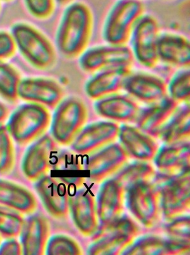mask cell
I'll return each instance as SVG.
<instances>
[{
	"mask_svg": "<svg viewBox=\"0 0 190 255\" xmlns=\"http://www.w3.org/2000/svg\"><path fill=\"white\" fill-rule=\"evenodd\" d=\"M2 242V236L1 234H0V245H1V243Z\"/></svg>",
	"mask_w": 190,
	"mask_h": 255,
	"instance_id": "44",
	"label": "cell"
},
{
	"mask_svg": "<svg viewBox=\"0 0 190 255\" xmlns=\"http://www.w3.org/2000/svg\"><path fill=\"white\" fill-rule=\"evenodd\" d=\"M35 182V190L49 215L56 220L66 219L69 214L68 186L60 178L48 175Z\"/></svg>",
	"mask_w": 190,
	"mask_h": 255,
	"instance_id": "13",
	"label": "cell"
},
{
	"mask_svg": "<svg viewBox=\"0 0 190 255\" xmlns=\"http://www.w3.org/2000/svg\"><path fill=\"white\" fill-rule=\"evenodd\" d=\"M51 234L48 219L42 213H34L24 220L20 234L23 255H45Z\"/></svg>",
	"mask_w": 190,
	"mask_h": 255,
	"instance_id": "22",
	"label": "cell"
},
{
	"mask_svg": "<svg viewBox=\"0 0 190 255\" xmlns=\"http://www.w3.org/2000/svg\"><path fill=\"white\" fill-rule=\"evenodd\" d=\"M122 255H167V241L157 236H142L133 241Z\"/></svg>",
	"mask_w": 190,
	"mask_h": 255,
	"instance_id": "30",
	"label": "cell"
},
{
	"mask_svg": "<svg viewBox=\"0 0 190 255\" xmlns=\"http://www.w3.org/2000/svg\"><path fill=\"white\" fill-rule=\"evenodd\" d=\"M82 248L75 239L63 234H56L49 238L45 255H80Z\"/></svg>",
	"mask_w": 190,
	"mask_h": 255,
	"instance_id": "33",
	"label": "cell"
},
{
	"mask_svg": "<svg viewBox=\"0 0 190 255\" xmlns=\"http://www.w3.org/2000/svg\"><path fill=\"white\" fill-rule=\"evenodd\" d=\"M120 126L111 121H99L85 125L71 144L72 151L80 155L90 154L114 142Z\"/></svg>",
	"mask_w": 190,
	"mask_h": 255,
	"instance_id": "12",
	"label": "cell"
},
{
	"mask_svg": "<svg viewBox=\"0 0 190 255\" xmlns=\"http://www.w3.org/2000/svg\"><path fill=\"white\" fill-rule=\"evenodd\" d=\"M154 159L156 167L161 174L173 176L182 174L190 169V145L189 143L166 145L158 149Z\"/></svg>",
	"mask_w": 190,
	"mask_h": 255,
	"instance_id": "26",
	"label": "cell"
},
{
	"mask_svg": "<svg viewBox=\"0 0 190 255\" xmlns=\"http://www.w3.org/2000/svg\"><path fill=\"white\" fill-rule=\"evenodd\" d=\"M180 104L167 97L157 103L141 109L137 118V127L152 136H160L165 128L175 115Z\"/></svg>",
	"mask_w": 190,
	"mask_h": 255,
	"instance_id": "20",
	"label": "cell"
},
{
	"mask_svg": "<svg viewBox=\"0 0 190 255\" xmlns=\"http://www.w3.org/2000/svg\"><path fill=\"white\" fill-rule=\"evenodd\" d=\"M94 19L89 6L81 2L67 4L59 22L55 36L58 53L65 59L78 58L88 48Z\"/></svg>",
	"mask_w": 190,
	"mask_h": 255,
	"instance_id": "1",
	"label": "cell"
},
{
	"mask_svg": "<svg viewBox=\"0 0 190 255\" xmlns=\"http://www.w3.org/2000/svg\"><path fill=\"white\" fill-rule=\"evenodd\" d=\"M168 255H180L190 254V242L167 239Z\"/></svg>",
	"mask_w": 190,
	"mask_h": 255,
	"instance_id": "40",
	"label": "cell"
},
{
	"mask_svg": "<svg viewBox=\"0 0 190 255\" xmlns=\"http://www.w3.org/2000/svg\"><path fill=\"white\" fill-rule=\"evenodd\" d=\"M23 255L21 243L16 238H8L0 245V255Z\"/></svg>",
	"mask_w": 190,
	"mask_h": 255,
	"instance_id": "39",
	"label": "cell"
},
{
	"mask_svg": "<svg viewBox=\"0 0 190 255\" xmlns=\"http://www.w3.org/2000/svg\"><path fill=\"white\" fill-rule=\"evenodd\" d=\"M0 1H6V2H7V1H12V0H0Z\"/></svg>",
	"mask_w": 190,
	"mask_h": 255,
	"instance_id": "45",
	"label": "cell"
},
{
	"mask_svg": "<svg viewBox=\"0 0 190 255\" xmlns=\"http://www.w3.org/2000/svg\"><path fill=\"white\" fill-rule=\"evenodd\" d=\"M9 114H10V111H9L8 107L4 102L0 100V125H3L6 122Z\"/></svg>",
	"mask_w": 190,
	"mask_h": 255,
	"instance_id": "42",
	"label": "cell"
},
{
	"mask_svg": "<svg viewBox=\"0 0 190 255\" xmlns=\"http://www.w3.org/2000/svg\"><path fill=\"white\" fill-rule=\"evenodd\" d=\"M190 135V103L181 104L160 137L166 145H172L180 144L189 139Z\"/></svg>",
	"mask_w": 190,
	"mask_h": 255,
	"instance_id": "27",
	"label": "cell"
},
{
	"mask_svg": "<svg viewBox=\"0 0 190 255\" xmlns=\"http://www.w3.org/2000/svg\"><path fill=\"white\" fill-rule=\"evenodd\" d=\"M78 58L81 70L92 74L109 68L132 67L134 60L130 47L108 43L87 48Z\"/></svg>",
	"mask_w": 190,
	"mask_h": 255,
	"instance_id": "10",
	"label": "cell"
},
{
	"mask_svg": "<svg viewBox=\"0 0 190 255\" xmlns=\"http://www.w3.org/2000/svg\"><path fill=\"white\" fill-rule=\"evenodd\" d=\"M65 96L62 84L51 77H22L18 89V99L49 109L55 108Z\"/></svg>",
	"mask_w": 190,
	"mask_h": 255,
	"instance_id": "11",
	"label": "cell"
},
{
	"mask_svg": "<svg viewBox=\"0 0 190 255\" xmlns=\"http://www.w3.org/2000/svg\"><path fill=\"white\" fill-rule=\"evenodd\" d=\"M190 227L189 216L176 218L167 227L169 239L190 242Z\"/></svg>",
	"mask_w": 190,
	"mask_h": 255,
	"instance_id": "37",
	"label": "cell"
},
{
	"mask_svg": "<svg viewBox=\"0 0 190 255\" xmlns=\"http://www.w3.org/2000/svg\"><path fill=\"white\" fill-rule=\"evenodd\" d=\"M89 111L83 100L76 96H65L51 115L50 131L57 144L71 145L87 124Z\"/></svg>",
	"mask_w": 190,
	"mask_h": 255,
	"instance_id": "4",
	"label": "cell"
},
{
	"mask_svg": "<svg viewBox=\"0 0 190 255\" xmlns=\"http://www.w3.org/2000/svg\"><path fill=\"white\" fill-rule=\"evenodd\" d=\"M167 95L179 104L190 103V68H180L167 83Z\"/></svg>",
	"mask_w": 190,
	"mask_h": 255,
	"instance_id": "31",
	"label": "cell"
},
{
	"mask_svg": "<svg viewBox=\"0 0 190 255\" xmlns=\"http://www.w3.org/2000/svg\"><path fill=\"white\" fill-rule=\"evenodd\" d=\"M57 149V143L49 134L41 136L28 147L22 158L21 168L27 179L37 181L47 175L51 169V160Z\"/></svg>",
	"mask_w": 190,
	"mask_h": 255,
	"instance_id": "14",
	"label": "cell"
},
{
	"mask_svg": "<svg viewBox=\"0 0 190 255\" xmlns=\"http://www.w3.org/2000/svg\"><path fill=\"white\" fill-rule=\"evenodd\" d=\"M125 191L127 206L133 217L146 228L155 226L162 211L160 193L155 184L152 182L135 184Z\"/></svg>",
	"mask_w": 190,
	"mask_h": 255,
	"instance_id": "9",
	"label": "cell"
},
{
	"mask_svg": "<svg viewBox=\"0 0 190 255\" xmlns=\"http://www.w3.org/2000/svg\"><path fill=\"white\" fill-rule=\"evenodd\" d=\"M125 189L115 178L105 180L99 189L96 202L101 227L121 217L124 211Z\"/></svg>",
	"mask_w": 190,
	"mask_h": 255,
	"instance_id": "21",
	"label": "cell"
},
{
	"mask_svg": "<svg viewBox=\"0 0 190 255\" xmlns=\"http://www.w3.org/2000/svg\"><path fill=\"white\" fill-rule=\"evenodd\" d=\"M5 127L12 139L20 146L35 142L50 128L51 113L40 105L24 102L9 114Z\"/></svg>",
	"mask_w": 190,
	"mask_h": 255,
	"instance_id": "3",
	"label": "cell"
},
{
	"mask_svg": "<svg viewBox=\"0 0 190 255\" xmlns=\"http://www.w3.org/2000/svg\"><path fill=\"white\" fill-rule=\"evenodd\" d=\"M160 33L157 19L149 14L140 18L131 33L130 48L133 58L144 67L153 68L159 62L158 44Z\"/></svg>",
	"mask_w": 190,
	"mask_h": 255,
	"instance_id": "8",
	"label": "cell"
},
{
	"mask_svg": "<svg viewBox=\"0 0 190 255\" xmlns=\"http://www.w3.org/2000/svg\"><path fill=\"white\" fill-rule=\"evenodd\" d=\"M0 206L24 215L35 213L37 198L28 189L13 182L0 179Z\"/></svg>",
	"mask_w": 190,
	"mask_h": 255,
	"instance_id": "25",
	"label": "cell"
},
{
	"mask_svg": "<svg viewBox=\"0 0 190 255\" xmlns=\"http://www.w3.org/2000/svg\"><path fill=\"white\" fill-rule=\"evenodd\" d=\"M158 60L179 68H190V42L180 34L160 33L158 44Z\"/></svg>",
	"mask_w": 190,
	"mask_h": 255,
	"instance_id": "24",
	"label": "cell"
},
{
	"mask_svg": "<svg viewBox=\"0 0 190 255\" xmlns=\"http://www.w3.org/2000/svg\"><path fill=\"white\" fill-rule=\"evenodd\" d=\"M24 222V218L20 213L0 210V234L2 238L8 239L19 237Z\"/></svg>",
	"mask_w": 190,
	"mask_h": 255,
	"instance_id": "35",
	"label": "cell"
},
{
	"mask_svg": "<svg viewBox=\"0 0 190 255\" xmlns=\"http://www.w3.org/2000/svg\"><path fill=\"white\" fill-rule=\"evenodd\" d=\"M15 41L10 31L0 29V61H6L16 53Z\"/></svg>",
	"mask_w": 190,
	"mask_h": 255,
	"instance_id": "38",
	"label": "cell"
},
{
	"mask_svg": "<svg viewBox=\"0 0 190 255\" xmlns=\"http://www.w3.org/2000/svg\"><path fill=\"white\" fill-rule=\"evenodd\" d=\"M73 0H56V2L61 4V5H67V4L72 3Z\"/></svg>",
	"mask_w": 190,
	"mask_h": 255,
	"instance_id": "43",
	"label": "cell"
},
{
	"mask_svg": "<svg viewBox=\"0 0 190 255\" xmlns=\"http://www.w3.org/2000/svg\"><path fill=\"white\" fill-rule=\"evenodd\" d=\"M131 67H119L101 70L92 74L86 81V95L92 100H99L124 90Z\"/></svg>",
	"mask_w": 190,
	"mask_h": 255,
	"instance_id": "19",
	"label": "cell"
},
{
	"mask_svg": "<svg viewBox=\"0 0 190 255\" xmlns=\"http://www.w3.org/2000/svg\"><path fill=\"white\" fill-rule=\"evenodd\" d=\"M28 12L39 20L51 17L55 9L56 0H23Z\"/></svg>",
	"mask_w": 190,
	"mask_h": 255,
	"instance_id": "36",
	"label": "cell"
},
{
	"mask_svg": "<svg viewBox=\"0 0 190 255\" xmlns=\"http://www.w3.org/2000/svg\"><path fill=\"white\" fill-rule=\"evenodd\" d=\"M22 77L15 66L6 61H0V99L15 104L18 99V89Z\"/></svg>",
	"mask_w": 190,
	"mask_h": 255,
	"instance_id": "28",
	"label": "cell"
},
{
	"mask_svg": "<svg viewBox=\"0 0 190 255\" xmlns=\"http://www.w3.org/2000/svg\"><path fill=\"white\" fill-rule=\"evenodd\" d=\"M155 186L159 191L162 211L166 220H173L189 211L190 169L173 176L161 174Z\"/></svg>",
	"mask_w": 190,
	"mask_h": 255,
	"instance_id": "7",
	"label": "cell"
},
{
	"mask_svg": "<svg viewBox=\"0 0 190 255\" xmlns=\"http://www.w3.org/2000/svg\"><path fill=\"white\" fill-rule=\"evenodd\" d=\"M68 187L80 188L85 183V177H61L60 178Z\"/></svg>",
	"mask_w": 190,
	"mask_h": 255,
	"instance_id": "41",
	"label": "cell"
},
{
	"mask_svg": "<svg viewBox=\"0 0 190 255\" xmlns=\"http://www.w3.org/2000/svg\"><path fill=\"white\" fill-rule=\"evenodd\" d=\"M17 52L31 67L41 71L56 65L58 52L48 36L26 22H17L10 28Z\"/></svg>",
	"mask_w": 190,
	"mask_h": 255,
	"instance_id": "2",
	"label": "cell"
},
{
	"mask_svg": "<svg viewBox=\"0 0 190 255\" xmlns=\"http://www.w3.org/2000/svg\"><path fill=\"white\" fill-rule=\"evenodd\" d=\"M13 139L4 124L0 125V175L6 176L12 172L15 163Z\"/></svg>",
	"mask_w": 190,
	"mask_h": 255,
	"instance_id": "32",
	"label": "cell"
},
{
	"mask_svg": "<svg viewBox=\"0 0 190 255\" xmlns=\"http://www.w3.org/2000/svg\"><path fill=\"white\" fill-rule=\"evenodd\" d=\"M94 107L101 117L111 122L125 124L135 122L141 111L136 100L126 93L121 92L96 100Z\"/></svg>",
	"mask_w": 190,
	"mask_h": 255,
	"instance_id": "18",
	"label": "cell"
},
{
	"mask_svg": "<svg viewBox=\"0 0 190 255\" xmlns=\"http://www.w3.org/2000/svg\"><path fill=\"white\" fill-rule=\"evenodd\" d=\"M69 213L76 229L86 237L94 235L99 229L96 200L91 191L81 187L70 195Z\"/></svg>",
	"mask_w": 190,
	"mask_h": 255,
	"instance_id": "15",
	"label": "cell"
},
{
	"mask_svg": "<svg viewBox=\"0 0 190 255\" xmlns=\"http://www.w3.org/2000/svg\"><path fill=\"white\" fill-rule=\"evenodd\" d=\"M118 138L128 155L139 161L152 160L159 149L158 143L151 136L137 127L122 125L120 127Z\"/></svg>",
	"mask_w": 190,
	"mask_h": 255,
	"instance_id": "23",
	"label": "cell"
},
{
	"mask_svg": "<svg viewBox=\"0 0 190 255\" xmlns=\"http://www.w3.org/2000/svg\"><path fill=\"white\" fill-rule=\"evenodd\" d=\"M127 152L119 143H111L92 154L85 165L90 173V180L99 183L119 171L127 161Z\"/></svg>",
	"mask_w": 190,
	"mask_h": 255,
	"instance_id": "16",
	"label": "cell"
},
{
	"mask_svg": "<svg viewBox=\"0 0 190 255\" xmlns=\"http://www.w3.org/2000/svg\"><path fill=\"white\" fill-rule=\"evenodd\" d=\"M124 91L136 101L147 105L168 97L167 83L161 77L146 72H132L127 78Z\"/></svg>",
	"mask_w": 190,
	"mask_h": 255,
	"instance_id": "17",
	"label": "cell"
},
{
	"mask_svg": "<svg viewBox=\"0 0 190 255\" xmlns=\"http://www.w3.org/2000/svg\"><path fill=\"white\" fill-rule=\"evenodd\" d=\"M156 177L153 166L144 161H137L128 165L115 177L124 188L127 189L133 184L150 183Z\"/></svg>",
	"mask_w": 190,
	"mask_h": 255,
	"instance_id": "29",
	"label": "cell"
},
{
	"mask_svg": "<svg viewBox=\"0 0 190 255\" xmlns=\"http://www.w3.org/2000/svg\"><path fill=\"white\" fill-rule=\"evenodd\" d=\"M144 11V4L140 0H118L104 22V40L110 44L127 45Z\"/></svg>",
	"mask_w": 190,
	"mask_h": 255,
	"instance_id": "6",
	"label": "cell"
},
{
	"mask_svg": "<svg viewBox=\"0 0 190 255\" xmlns=\"http://www.w3.org/2000/svg\"><path fill=\"white\" fill-rule=\"evenodd\" d=\"M139 228L128 216H121L110 224L100 227L94 234L93 240L88 248L91 255H117L122 254L132 245Z\"/></svg>",
	"mask_w": 190,
	"mask_h": 255,
	"instance_id": "5",
	"label": "cell"
},
{
	"mask_svg": "<svg viewBox=\"0 0 190 255\" xmlns=\"http://www.w3.org/2000/svg\"><path fill=\"white\" fill-rule=\"evenodd\" d=\"M54 152L51 160V167L63 171H80L84 169L80 154L72 150L63 149Z\"/></svg>",
	"mask_w": 190,
	"mask_h": 255,
	"instance_id": "34",
	"label": "cell"
}]
</instances>
